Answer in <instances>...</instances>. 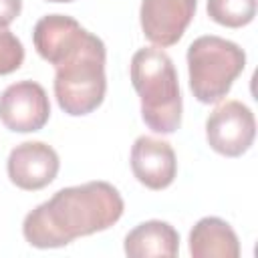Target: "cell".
<instances>
[{
	"label": "cell",
	"instance_id": "4",
	"mask_svg": "<svg viewBox=\"0 0 258 258\" xmlns=\"http://www.w3.org/2000/svg\"><path fill=\"white\" fill-rule=\"evenodd\" d=\"M189 89L200 103H220L246 67V52L232 40L206 34L187 48Z\"/></svg>",
	"mask_w": 258,
	"mask_h": 258
},
{
	"label": "cell",
	"instance_id": "14",
	"mask_svg": "<svg viewBox=\"0 0 258 258\" xmlns=\"http://www.w3.org/2000/svg\"><path fill=\"white\" fill-rule=\"evenodd\" d=\"M22 10V0H0V24H12Z\"/></svg>",
	"mask_w": 258,
	"mask_h": 258
},
{
	"label": "cell",
	"instance_id": "11",
	"mask_svg": "<svg viewBox=\"0 0 258 258\" xmlns=\"http://www.w3.org/2000/svg\"><path fill=\"white\" fill-rule=\"evenodd\" d=\"M189 254L194 258H238L240 242L226 220L208 216L189 232Z\"/></svg>",
	"mask_w": 258,
	"mask_h": 258
},
{
	"label": "cell",
	"instance_id": "1",
	"mask_svg": "<svg viewBox=\"0 0 258 258\" xmlns=\"http://www.w3.org/2000/svg\"><path fill=\"white\" fill-rule=\"evenodd\" d=\"M125 204L109 181H87L58 189L38 204L22 222L24 240L40 250L62 248L81 236L103 232L117 224Z\"/></svg>",
	"mask_w": 258,
	"mask_h": 258
},
{
	"label": "cell",
	"instance_id": "3",
	"mask_svg": "<svg viewBox=\"0 0 258 258\" xmlns=\"http://www.w3.org/2000/svg\"><path fill=\"white\" fill-rule=\"evenodd\" d=\"M131 85L139 95L141 119L153 131L169 135L181 125V91L175 67L159 46L139 48L129 64Z\"/></svg>",
	"mask_w": 258,
	"mask_h": 258
},
{
	"label": "cell",
	"instance_id": "15",
	"mask_svg": "<svg viewBox=\"0 0 258 258\" xmlns=\"http://www.w3.org/2000/svg\"><path fill=\"white\" fill-rule=\"evenodd\" d=\"M48 2H73V0H48Z\"/></svg>",
	"mask_w": 258,
	"mask_h": 258
},
{
	"label": "cell",
	"instance_id": "12",
	"mask_svg": "<svg viewBox=\"0 0 258 258\" xmlns=\"http://www.w3.org/2000/svg\"><path fill=\"white\" fill-rule=\"evenodd\" d=\"M256 0H208V16L228 28H242L256 16Z\"/></svg>",
	"mask_w": 258,
	"mask_h": 258
},
{
	"label": "cell",
	"instance_id": "8",
	"mask_svg": "<svg viewBox=\"0 0 258 258\" xmlns=\"http://www.w3.org/2000/svg\"><path fill=\"white\" fill-rule=\"evenodd\" d=\"M58 167V153L44 141H24L16 145L6 161L10 181L24 191H36L52 183Z\"/></svg>",
	"mask_w": 258,
	"mask_h": 258
},
{
	"label": "cell",
	"instance_id": "2",
	"mask_svg": "<svg viewBox=\"0 0 258 258\" xmlns=\"http://www.w3.org/2000/svg\"><path fill=\"white\" fill-rule=\"evenodd\" d=\"M107 50L99 36L81 28L48 64L54 67V97L71 117L93 113L105 99Z\"/></svg>",
	"mask_w": 258,
	"mask_h": 258
},
{
	"label": "cell",
	"instance_id": "5",
	"mask_svg": "<svg viewBox=\"0 0 258 258\" xmlns=\"http://www.w3.org/2000/svg\"><path fill=\"white\" fill-rule=\"evenodd\" d=\"M254 137L256 119L242 101H224L206 119L208 145L224 157H240L252 147Z\"/></svg>",
	"mask_w": 258,
	"mask_h": 258
},
{
	"label": "cell",
	"instance_id": "7",
	"mask_svg": "<svg viewBox=\"0 0 258 258\" xmlns=\"http://www.w3.org/2000/svg\"><path fill=\"white\" fill-rule=\"evenodd\" d=\"M198 0H141L139 22L145 38L159 46L175 44L196 14Z\"/></svg>",
	"mask_w": 258,
	"mask_h": 258
},
{
	"label": "cell",
	"instance_id": "10",
	"mask_svg": "<svg viewBox=\"0 0 258 258\" xmlns=\"http://www.w3.org/2000/svg\"><path fill=\"white\" fill-rule=\"evenodd\" d=\"M123 250L129 258H173L179 252V234L167 222L147 220L125 236Z\"/></svg>",
	"mask_w": 258,
	"mask_h": 258
},
{
	"label": "cell",
	"instance_id": "6",
	"mask_svg": "<svg viewBox=\"0 0 258 258\" xmlns=\"http://www.w3.org/2000/svg\"><path fill=\"white\" fill-rule=\"evenodd\" d=\"M50 117L48 95L34 81L8 85L0 95V121L14 133L40 131Z\"/></svg>",
	"mask_w": 258,
	"mask_h": 258
},
{
	"label": "cell",
	"instance_id": "13",
	"mask_svg": "<svg viewBox=\"0 0 258 258\" xmlns=\"http://www.w3.org/2000/svg\"><path fill=\"white\" fill-rule=\"evenodd\" d=\"M24 60V46L10 32L8 26L0 24V75H10L20 69Z\"/></svg>",
	"mask_w": 258,
	"mask_h": 258
},
{
	"label": "cell",
	"instance_id": "9",
	"mask_svg": "<svg viewBox=\"0 0 258 258\" xmlns=\"http://www.w3.org/2000/svg\"><path fill=\"white\" fill-rule=\"evenodd\" d=\"M131 171L135 179L147 189H165L173 183L177 173L173 147L167 141L149 135L137 137L131 147Z\"/></svg>",
	"mask_w": 258,
	"mask_h": 258
}]
</instances>
